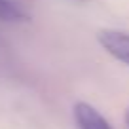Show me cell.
Segmentation results:
<instances>
[{
	"label": "cell",
	"instance_id": "obj_1",
	"mask_svg": "<svg viewBox=\"0 0 129 129\" xmlns=\"http://www.w3.org/2000/svg\"><path fill=\"white\" fill-rule=\"evenodd\" d=\"M99 44L105 48L106 53L121 63L129 64V34L121 30H101L97 34Z\"/></svg>",
	"mask_w": 129,
	"mask_h": 129
},
{
	"label": "cell",
	"instance_id": "obj_2",
	"mask_svg": "<svg viewBox=\"0 0 129 129\" xmlns=\"http://www.w3.org/2000/svg\"><path fill=\"white\" fill-rule=\"evenodd\" d=\"M74 120L80 129H112L105 116L89 103H76L74 105Z\"/></svg>",
	"mask_w": 129,
	"mask_h": 129
},
{
	"label": "cell",
	"instance_id": "obj_3",
	"mask_svg": "<svg viewBox=\"0 0 129 129\" xmlns=\"http://www.w3.org/2000/svg\"><path fill=\"white\" fill-rule=\"evenodd\" d=\"M27 13L12 0H0V21H25Z\"/></svg>",
	"mask_w": 129,
	"mask_h": 129
},
{
	"label": "cell",
	"instance_id": "obj_4",
	"mask_svg": "<svg viewBox=\"0 0 129 129\" xmlns=\"http://www.w3.org/2000/svg\"><path fill=\"white\" fill-rule=\"evenodd\" d=\"M125 121H127V125H129V106H127V110H125Z\"/></svg>",
	"mask_w": 129,
	"mask_h": 129
}]
</instances>
